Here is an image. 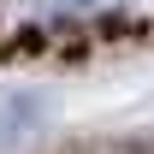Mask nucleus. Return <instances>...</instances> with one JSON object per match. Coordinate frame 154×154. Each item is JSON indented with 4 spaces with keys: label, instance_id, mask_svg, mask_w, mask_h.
<instances>
[{
    "label": "nucleus",
    "instance_id": "nucleus-2",
    "mask_svg": "<svg viewBox=\"0 0 154 154\" xmlns=\"http://www.w3.org/2000/svg\"><path fill=\"white\" fill-rule=\"evenodd\" d=\"M119 0H42V12L48 18H101V12H113Z\"/></svg>",
    "mask_w": 154,
    "mask_h": 154
},
{
    "label": "nucleus",
    "instance_id": "nucleus-1",
    "mask_svg": "<svg viewBox=\"0 0 154 154\" xmlns=\"http://www.w3.org/2000/svg\"><path fill=\"white\" fill-rule=\"evenodd\" d=\"M42 95H24V89H6L0 95V148H18L24 136L42 125Z\"/></svg>",
    "mask_w": 154,
    "mask_h": 154
}]
</instances>
